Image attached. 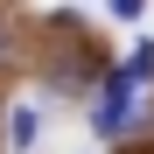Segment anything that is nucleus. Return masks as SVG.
Returning <instances> with one entry per match:
<instances>
[{"mask_svg": "<svg viewBox=\"0 0 154 154\" xmlns=\"http://www.w3.org/2000/svg\"><path fill=\"white\" fill-rule=\"evenodd\" d=\"M140 126H147L140 77L112 70V77H105V91H98V105H91V133H98V140H126V133H140Z\"/></svg>", "mask_w": 154, "mask_h": 154, "instance_id": "obj_1", "label": "nucleus"}, {"mask_svg": "<svg viewBox=\"0 0 154 154\" xmlns=\"http://www.w3.org/2000/svg\"><path fill=\"white\" fill-rule=\"evenodd\" d=\"M35 133H42V112H35V105H14V112H7V147H14V154H28Z\"/></svg>", "mask_w": 154, "mask_h": 154, "instance_id": "obj_2", "label": "nucleus"}, {"mask_svg": "<svg viewBox=\"0 0 154 154\" xmlns=\"http://www.w3.org/2000/svg\"><path fill=\"white\" fill-rule=\"evenodd\" d=\"M14 56V35H7V21H0V63H7Z\"/></svg>", "mask_w": 154, "mask_h": 154, "instance_id": "obj_4", "label": "nucleus"}, {"mask_svg": "<svg viewBox=\"0 0 154 154\" xmlns=\"http://www.w3.org/2000/svg\"><path fill=\"white\" fill-rule=\"evenodd\" d=\"M105 7H112L119 21H140V7H147V0H105Z\"/></svg>", "mask_w": 154, "mask_h": 154, "instance_id": "obj_3", "label": "nucleus"}]
</instances>
